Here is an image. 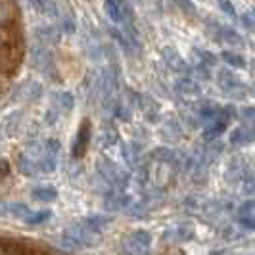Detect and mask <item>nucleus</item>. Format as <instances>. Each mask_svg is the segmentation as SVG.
Returning <instances> with one entry per match:
<instances>
[{"label":"nucleus","mask_w":255,"mask_h":255,"mask_svg":"<svg viewBox=\"0 0 255 255\" xmlns=\"http://www.w3.org/2000/svg\"><path fill=\"white\" fill-rule=\"evenodd\" d=\"M161 58H163V62L167 64V67L173 69V71H177V73H186V71H190L188 64L184 62V58L180 56V52L177 50L175 46H163V48H161Z\"/></svg>","instance_id":"5"},{"label":"nucleus","mask_w":255,"mask_h":255,"mask_svg":"<svg viewBox=\"0 0 255 255\" xmlns=\"http://www.w3.org/2000/svg\"><path fill=\"white\" fill-rule=\"evenodd\" d=\"M217 6H219V10L225 13V15H229V17H236V8L232 6V2H230V0H217Z\"/></svg>","instance_id":"19"},{"label":"nucleus","mask_w":255,"mask_h":255,"mask_svg":"<svg viewBox=\"0 0 255 255\" xmlns=\"http://www.w3.org/2000/svg\"><path fill=\"white\" fill-rule=\"evenodd\" d=\"M128 204H130V198H128L127 194H123V192H112V194L106 196L104 207L108 211H119V209L127 207Z\"/></svg>","instance_id":"9"},{"label":"nucleus","mask_w":255,"mask_h":255,"mask_svg":"<svg viewBox=\"0 0 255 255\" xmlns=\"http://www.w3.org/2000/svg\"><path fill=\"white\" fill-rule=\"evenodd\" d=\"M194 73L200 77V79H211V73H209V69H207V65H204V64H198L196 67H194Z\"/></svg>","instance_id":"23"},{"label":"nucleus","mask_w":255,"mask_h":255,"mask_svg":"<svg viewBox=\"0 0 255 255\" xmlns=\"http://www.w3.org/2000/svg\"><path fill=\"white\" fill-rule=\"evenodd\" d=\"M64 238L73 248H96V246L102 244V234L96 232V230H92L83 221L69 225L64 232Z\"/></svg>","instance_id":"1"},{"label":"nucleus","mask_w":255,"mask_h":255,"mask_svg":"<svg viewBox=\"0 0 255 255\" xmlns=\"http://www.w3.org/2000/svg\"><path fill=\"white\" fill-rule=\"evenodd\" d=\"M177 2V6H179L182 12L186 13V15H198V8H196V4L192 2V0H175Z\"/></svg>","instance_id":"18"},{"label":"nucleus","mask_w":255,"mask_h":255,"mask_svg":"<svg viewBox=\"0 0 255 255\" xmlns=\"http://www.w3.org/2000/svg\"><path fill=\"white\" fill-rule=\"evenodd\" d=\"M219 37L223 42H229L232 46H244V38L240 33H236L234 29H230V27H219Z\"/></svg>","instance_id":"12"},{"label":"nucleus","mask_w":255,"mask_h":255,"mask_svg":"<svg viewBox=\"0 0 255 255\" xmlns=\"http://www.w3.org/2000/svg\"><path fill=\"white\" fill-rule=\"evenodd\" d=\"M10 173V165H8V161L6 159H0V179L2 177H6Z\"/></svg>","instance_id":"27"},{"label":"nucleus","mask_w":255,"mask_h":255,"mask_svg":"<svg viewBox=\"0 0 255 255\" xmlns=\"http://www.w3.org/2000/svg\"><path fill=\"white\" fill-rule=\"evenodd\" d=\"M106 8H108V13H110L114 19H121V12H119V8H117V4H115L114 0H108Z\"/></svg>","instance_id":"25"},{"label":"nucleus","mask_w":255,"mask_h":255,"mask_svg":"<svg viewBox=\"0 0 255 255\" xmlns=\"http://www.w3.org/2000/svg\"><path fill=\"white\" fill-rule=\"evenodd\" d=\"M252 94H254V96H255V87H254V89H252Z\"/></svg>","instance_id":"29"},{"label":"nucleus","mask_w":255,"mask_h":255,"mask_svg":"<svg viewBox=\"0 0 255 255\" xmlns=\"http://www.w3.org/2000/svg\"><path fill=\"white\" fill-rule=\"evenodd\" d=\"M152 246V234L148 230H134L121 242V252L125 255H148Z\"/></svg>","instance_id":"2"},{"label":"nucleus","mask_w":255,"mask_h":255,"mask_svg":"<svg viewBox=\"0 0 255 255\" xmlns=\"http://www.w3.org/2000/svg\"><path fill=\"white\" fill-rule=\"evenodd\" d=\"M167 255H184V254H182L180 250H175V252H169V254H167Z\"/></svg>","instance_id":"28"},{"label":"nucleus","mask_w":255,"mask_h":255,"mask_svg":"<svg viewBox=\"0 0 255 255\" xmlns=\"http://www.w3.org/2000/svg\"><path fill=\"white\" fill-rule=\"evenodd\" d=\"M242 23L244 27H248L250 31H255V8L248 10V12L242 15Z\"/></svg>","instance_id":"20"},{"label":"nucleus","mask_w":255,"mask_h":255,"mask_svg":"<svg viewBox=\"0 0 255 255\" xmlns=\"http://www.w3.org/2000/svg\"><path fill=\"white\" fill-rule=\"evenodd\" d=\"M221 60L225 64H229L230 67H236V69H246L248 67L246 58H244L242 54H236V52H230V50L221 52Z\"/></svg>","instance_id":"13"},{"label":"nucleus","mask_w":255,"mask_h":255,"mask_svg":"<svg viewBox=\"0 0 255 255\" xmlns=\"http://www.w3.org/2000/svg\"><path fill=\"white\" fill-rule=\"evenodd\" d=\"M242 119L246 123H250V125H255V108H242Z\"/></svg>","instance_id":"21"},{"label":"nucleus","mask_w":255,"mask_h":255,"mask_svg":"<svg viewBox=\"0 0 255 255\" xmlns=\"http://www.w3.org/2000/svg\"><path fill=\"white\" fill-rule=\"evenodd\" d=\"M238 223L246 227V229L250 230H255V219L254 215H238Z\"/></svg>","instance_id":"22"},{"label":"nucleus","mask_w":255,"mask_h":255,"mask_svg":"<svg viewBox=\"0 0 255 255\" xmlns=\"http://www.w3.org/2000/svg\"><path fill=\"white\" fill-rule=\"evenodd\" d=\"M175 89H177L180 96H186V98H198L202 94V87L190 77H180L179 81L175 83Z\"/></svg>","instance_id":"7"},{"label":"nucleus","mask_w":255,"mask_h":255,"mask_svg":"<svg viewBox=\"0 0 255 255\" xmlns=\"http://www.w3.org/2000/svg\"><path fill=\"white\" fill-rule=\"evenodd\" d=\"M31 196L37 200V202H42V204H50L58 198V190L54 186H37L33 188Z\"/></svg>","instance_id":"11"},{"label":"nucleus","mask_w":255,"mask_h":255,"mask_svg":"<svg viewBox=\"0 0 255 255\" xmlns=\"http://www.w3.org/2000/svg\"><path fill=\"white\" fill-rule=\"evenodd\" d=\"M6 211H8V215H12V217H15V219H23V221H25L27 215L31 213V209H29L25 204H10V205H6Z\"/></svg>","instance_id":"15"},{"label":"nucleus","mask_w":255,"mask_h":255,"mask_svg":"<svg viewBox=\"0 0 255 255\" xmlns=\"http://www.w3.org/2000/svg\"><path fill=\"white\" fill-rule=\"evenodd\" d=\"M83 223H85V225H89L92 230H96V232H100V234H102L104 230L112 225V219L104 217V215H92V217L83 219Z\"/></svg>","instance_id":"14"},{"label":"nucleus","mask_w":255,"mask_h":255,"mask_svg":"<svg viewBox=\"0 0 255 255\" xmlns=\"http://www.w3.org/2000/svg\"><path fill=\"white\" fill-rule=\"evenodd\" d=\"M52 217V211L50 209H42V211H37V213H29L25 219L27 225H40V223H46L48 219Z\"/></svg>","instance_id":"16"},{"label":"nucleus","mask_w":255,"mask_h":255,"mask_svg":"<svg viewBox=\"0 0 255 255\" xmlns=\"http://www.w3.org/2000/svg\"><path fill=\"white\" fill-rule=\"evenodd\" d=\"M255 140V125H242L236 130H232L230 134V142L232 144H250V142Z\"/></svg>","instance_id":"8"},{"label":"nucleus","mask_w":255,"mask_h":255,"mask_svg":"<svg viewBox=\"0 0 255 255\" xmlns=\"http://www.w3.org/2000/svg\"><path fill=\"white\" fill-rule=\"evenodd\" d=\"M177 234L180 236V240H190L192 236H194V229H192L190 225H184V227H180L177 230Z\"/></svg>","instance_id":"24"},{"label":"nucleus","mask_w":255,"mask_h":255,"mask_svg":"<svg viewBox=\"0 0 255 255\" xmlns=\"http://www.w3.org/2000/svg\"><path fill=\"white\" fill-rule=\"evenodd\" d=\"M152 155L155 161H159V163H165V165H175V163H179L180 155L175 150H171V148H165V146H161V148H155L152 150Z\"/></svg>","instance_id":"10"},{"label":"nucleus","mask_w":255,"mask_h":255,"mask_svg":"<svg viewBox=\"0 0 255 255\" xmlns=\"http://www.w3.org/2000/svg\"><path fill=\"white\" fill-rule=\"evenodd\" d=\"M98 173L110 186H114L117 190H123L125 186L128 184V175L127 171H123L119 165H115L114 161H108V159H100L98 163Z\"/></svg>","instance_id":"3"},{"label":"nucleus","mask_w":255,"mask_h":255,"mask_svg":"<svg viewBox=\"0 0 255 255\" xmlns=\"http://www.w3.org/2000/svg\"><path fill=\"white\" fill-rule=\"evenodd\" d=\"M254 202H246L238 207V215H252V211H254Z\"/></svg>","instance_id":"26"},{"label":"nucleus","mask_w":255,"mask_h":255,"mask_svg":"<svg viewBox=\"0 0 255 255\" xmlns=\"http://www.w3.org/2000/svg\"><path fill=\"white\" fill-rule=\"evenodd\" d=\"M194 54L200 58V64H204V65H215L217 64V56H213L211 52L202 50V48H194Z\"/></svg>","instance_id":"17"},{"label":"nucleus","mask_w":255,"mask_h":255,"mask_svg":"<svg viewBox=\"0 0 255 255\" xmlns=\"http://www.w3.org/2000/svg\"><path fill=\"white\" fill-rule=\"evenodd\" d=\"M219 87L225 90L227 94H230L232 98H236V100H242V98H246V94H248L246 85H244L238 77H234L230 71H227V69H221L219 71Z\"/></svg>","instance_id":"4"},{"label":"nucleus","mask_w":255,"mask_h":255,"mask_svg":"<svg viewBox=\"0 0 255 255\" xmlns=\"http://www.w3.org/2000/svg\"><path fill=\"white\" fill-rule=\"evenodd\" d=\"M89 142H90V121L85 119V121L81 123V128H79L77 138H75V146H73V157H75V159L85 155L87 148H89Z\"/></svg>","instance_id":"6"}]
</instances>
